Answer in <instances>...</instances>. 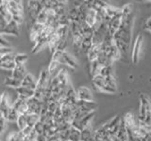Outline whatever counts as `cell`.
I'll return each mask as SVG.
<instances>
[{
    "instance_id": "obj_1",
    "label": "cell",
    "mask_w": 151,
    "mask_h": 141,
    "mask_svg": "<svg viewBox=\"0 0 151 141\" xmlns=\"http://www.w3.org/2000/svg\"><path fill=\"white\" fill-rule=\"evenodd\" d=\"M134 22V13L127 17H121V24L118 30L113 35V41L117 49L119 50L121 56H127L131 41L132 26Z\"/></svg>"
},
{
    "instance_id": "obj_2",
    "label": "cell",
    "mask_w": 151,
    "mask_h": 141,
    "mask_svg": "<svg viewBox=\"0 0 151 141\" xmlns=\"http://www.w3.org/2000/svg\"><path fill=\"white\" fill-rule=\"evenodd\" d=\"M52 60H56L61 65H67L71 68H78V62L72 56L68 54L66 51H58L56 50L52 54Z\"/></svg>"
},
{
    "instance_id": "obj_3",
    "label": "cell",
    "mask_w": 151,
    "mask_h": 141,
    "mask_svg": "<svg viewBox=\"0 0 151 141\" xmlns=\"http://www.w3.org/2000/svg\"><path fill=\"white\" fill-rule=\"evenodd\" d=\"M150 101L145 94H140V111L138 116V121L144 122L145 117L151 115L150 112Z\"/></svg>"
},
{
    "instance_id": "obj_4",
    "label": "cell",
    "mask_w": 151,
    "mask_h": 141,
    "mask_svg": "<svg viewBox=\"0 0 151 141\" xmlns=\"http://www.w3.org/2000/svg\"><path fill=\"white\" fill-rule=\"evenodd\" d=\"M101 51L105 54L106 58L109 60H111V62H114L115 60H118V59L121 58L120 52L117 49L115 44H111V45L107 46V47L101 46Z\"/></svg>"
},
{
    "instance_id": "obj_5",
    "label": "cell",
    "mask_w": 151,
    "mask_h": 141,
    "mask_svg": "<svg viewBox=\"0 0 151 141\" xmlns=\"http://www.w3.org/2000/svg\"><path fill=\"white\" fill-rule=\"evenodd\" d=\"M143 41H144V38L142 34H139L136 37L134 44H133V48L131 51V60L134 64H136L139 61L140 58V54H141V49H142V45H143Z\"/></svg>"
},
{
    "instance_id": "obj_6",
    "label": "cell",
    "mask_w": 151,
    "mask_h": 141,
    "mask_svg": "<svg viewBox=\"0 0 151 141\" xmlns=\"http://www.w3.org/2000/svg\"><path fill=\"white\" fill-rule=\"evenodd\" d=\"M27 9H28V12H29V16L32 18L33 23H34L37 16H38V14L44 9L42 2V1H34V0L27 1Z\"/></svg>"
},
{
    "instance_id": "obj_7",
    "label": "cell",
    "mask_w": 151,
    "mask_h": 141,
    "mask_svg": "<svg viewBox=\"0 0 151 141\" xmlns=\"http://www.w3.org/2000/svg\"><path fill=\"white\" fill-rule=\"evenodd\" d=\"M22 1H7V8L8 11L12 16L15 15H23L24 12V7H23Z\"/></svg>"
},
{
    "instance_id": "obj_8",
    "label": "cell",
    "mask_w": 151,
    "mask_h": 141,
    "mask_svg": "<svg viewBox=\"0 0 151 141\" xmlns=\"http://www.w3.org/2000/svg\"><path fill=\"white\" fill-rule=\"evenodd\" d=\"M27 107H28V114H35V115H40V112L42 110V102L35 99L34 97L29 98L27 101Z\"/></svg>"
},
{
    "instance_id": "obj_9",
    "label": "cell",
    "mask_w": 151,
    "mask_h": 141,
    "mask_svg": "<svg viewBox=\"0 0 151 141\" xmlns=\"http://www.w3.org/2000/svg\"><path fill=\"white\" fill-rule=\"evenodd\" d=\"M120 24H121V11L119 14H117V15H115L114 17L110 19V21H109V23L107 24L108 32L113 36L114 33L118 30V28H119Z\"/></svg>"
},
{
    "instance_id": "obj_10",
    "label": "cell",
    "mask_w": 151,
    "mask_h": 141,
    "mask_svg": "<svg viewBox=\"0 0 151 141\" xmlns=\"http://www.w3.org/2000/svg\"><path fill=\"white\" fill-rule=\"evenodd\" d=\"M117 91V84L114 76H109L105 78V86H104L102 92L106 93H115Z\"/></svg>"
},
{
    "instance_id": "obj_11",
    "label": "cell",
    "mask_w": 151,
    "mask_h": 141,
    "mask_svg": "<svg viewBox=\"0 0 151 141\" xmlns=\"http://www.w3.org/2000/svg\"><path fill=\"white\" fill-rule=\"evenodd\" d=\"M77 98L79 101H93L91 89L87 87H80L77 91Z\"/></svg>"
},
{
    "instance_id": "obj_12",
    "label": "cell",
    "mask_w": 151,
    "mask_h": 141,
    "mask_svg": "<svg viewBox=\"0 0 151 141\" xmlns=\"http://www.w3.org/2000/svg\"><path fill=\"white\" fill-rule=\"evenodd\" d=\"M60 108L63 119L65 121H67L68 123H71V121H72L74 119V113H73L72 109H71V107L66 103H63L60 105Z\"/></svg>"
},
{
    "instance_id": "obj_13",
    "label": "cell",
    "mask_w": 151,
    "mask_h": 141,
    "mask_svg": "<svg viewBox=\"0 0 151 141\" xmlns=\"http://www.w3.org/2000/svg\"><path fill=\"white\" fill-rule=\"evenodd\" d=\"M12 106L18 112L19 115H27L28 114L27 103V101H25V100L17 98L16 101L13 103V105Z\"/></svg>"
},
{
    "instance_id": "obj_14",
    "label": "cell",
    "mask_w": 151,
    "mask_h": 141,
    "mask_svg": "<svg viewBox=\"0 0 151 141\" xmlns=\"http://www.w3.org/2000/svg\"><path fill=\"white\" fill-rule=\"evenodd\" d=\"M54 78L56 79L58 86L61 89L65 88L69 85V83H68V74H67V73H66V70L64 69L60 70V72L58 73V74H57Z\"/></svg>"
},
{
    "instance_id": "obj_15",
    "label": "cell",
    "mask_w": 151,
    "mask_h": 141,
    "mask_svg": "<svg viewBox=\"0 0 151 141\" xmlns=\"http://www.w3.org/2000/svg\"><path fill=\"white\" fill-rule=\"evenodd\" d=\"M122 120H123V123H124L127 131H130L131 129H133L134 127L137 125L136 119L131 112L126 113L125 116L122 118Z\"/></svg>"
},
{
    "instance_id": "obj_16",
    "label": "cell",
    "mask_w": 151,
    "mask_h": 141,
    "mask_svg": "<svg viewBox=\"0 0 151 141\" xmlns=\"http://www.w3.org/2000/svg\"><path fill=\"white\" fill-rule=\"evenodd\" d=\"M15 91L18 94L17 98H20L22 100L27 101L29 98H32L33 95H34V90L30 88H27L25 87H19L17 88H15Z\"/></svg>"
},
{
    "instance_id": "obj_17",
    "label": "cell",
    "mask_w": 151,
    "mask_h": 141,
    "mask_svg": "<svg viewBox=\"0 0 151 141\" xmlns=\"http://www.w3.org/2000/svg\"><path fill=\"white\" fill-rule=\"evenodd\" d=\"M77 105L78 108H81L82 110L86 112H92L96 111L97 105L96 103H94V101H79L78 100Z\"/></svg>"
},
{
    "instance_id": "obj_18",
    "label": "cell",
    "mask_w": 151,
    "mask_h": 141,
    "mask_svg": "<svg viewBox=\"0 0 151 141\" xmlns=\"http://www.w3.org/2000/svg\"><path fill=\"white\" fill-rule=\"evenodd\" d=\"M59 41H60V37L55 31L53 33H51V34L47 37V45L49 47L51 54H53L56 51L57 46L59 44Z\"/></svg>"
},
{
    "instance_id": "obj_19",
    "label": "cell",
    "mask_w": 151,
    "mask_h": 141,
    "mask_svg": "<svg viewBox=\"0 0 151 141\" xmlns=\"http://www.w3.org/2000/svg\"><path fill=\"white\" fill-rule=\"evenodd\" d=\"M101 52V45H96V44H92L91 48H90L87 52V58L89 60V62H93V61L96 60L97 56L99 53Z\"/></svg>"
},
{
    "instance_id": "obj_20",
    "label": "cell",
    "mask_w": 151,
    "mask_h": 141,
    "mask_svg": "<svg viewBox=\"0 0 151 141\" xmlns=\"http://www.w3.org/2000/svg\"><path fill=\"white\" fill-rule=\"evenodd\" d=\"M94 132L90 125L80 131V141H94Z\"/></svg>"
},
{
    "instance_id": "obj_21",
    "label": "cell",
    "mask_w": 151,
    "mask_h": 141,
    "mask_svg": "<svg viewBox=\"0 0 151 141\" xmlns=\"http://www.w3.org/2000/svg\"><path fill=\"white\" fill-rule=\"evenodd\" d=\"M21 87H25L34 90L36 88V80L33 77V75L30 73H27L21 81Z\"/></svg>"
},
{
    "instance_id": "obj_22",
    "label": "cell",
    "mask_w": 151,
    "mask_h": 141,
    "mask_svg": "<svg viewBox=\"0 0 151 141\" xmlns=\"http://www.w3.org/2000/svg\"><path fill=\"white\" fill-rule=\"evenodd\" d=\"M12 77L15 78L17 80H20L22 81V79L25 77L26 73V68L24 65H16L14 66L13 70H12Z\"/></svg>"
},
{
    "instance_id": "obj_23",
    "label": "cell",
    "mask_w": 151,
    "mask_h": 141,
    "mask_svg": "<svg viewBox=\"0 0 151 141\" xmlns=\"http://www.w3.org/2000/svg\"><path fill=\"white\" fill-rule=\"evenodd\" d=\"M11 106L12 105H9V103L7 93L4 92L3 94L0 95V110H1L2 114H3V118H5V116H6L7 112L9 111Z\"/></svg>"
},
{
    "instance_id": "obj_24",
    "label": "cell",
    "mask_w": 151,
    "mask_h": 141,
    "mask_svg": "<svg viewBox=\"0 0 151 141\" xmlns=\"http://www.w3.org/2000/svg\"><path fill=\"white\" fill-rule=\"evenodd\" d=\"M4 34H9V35H13V36H18L19 35V26L15 22L11 20L8 22L7 26L4 30Z\"/></svg>"
},
{
    "instance_id": "obj_25",
    "label": "cell",
    "mask_w": 151,
    "mask_h": 141,
    "mask_svg": "<svg viewBox=\"0 0 151 141\" xmlns=\"http://www.w3.org/2000/svg\"><path fill=\"white\" fill-rule=\"evenodd\" d=\"M92 84L97 91H102L104 86H105V78L102 77L100 74L94 75L92 77Z\"/></svg>"
},
{
    "instance_id": "obj_26",
    "label": "cell",
    "mask_w": 151,
    "mask_h": 141,
    "mask_svg": "<svg viewBox=\"0 0 151 141\" xmlns=\"http://www.w3.org/2000/svg\"><path fill=\"white\" fill-rule=\"evenodd\" d=\"M94 114H96V111L90 112V113H88L87 115H85L81 120H78L79 127H80V131H81L82 129H84V128H86V127L91 125V121L93 119Z\"/></svg>"
},
{
    "instance_id": "obj_27",
    "label": "cell",
    "mask_w": 151,
    "mask_h": 141,
    "mask_svg": "<svg viewBox=\"0 0 151 141\" xmlns=\"http://www.w3.org/2000/svg\"><path fill=\"white\" fill-rule=\"evenodd\" d=\"M60 64L58 61L51 59V62L48 66V68H47V72L49 73L50 79L54 78L56 75L58 74V73L60 72Z\"/></svg>"
},
{
    "instance_id": "obj_28",
    "label": "cell",
    "mask_w": 151,
    "mask_h": 141,
    "mask_svg": "<svg viewBox=\"0 0 151 141\" xmlns=\"http://www.w3.org/2000/svg\"><path fill=\"white\" fill-rule=\"evenodd\" d=\"M71 38H72V44L76 52H80V47H81V43H82V36L80 33H77V34H73L71 35Z\"/></svg>"
},
{
    "instance_id": "obj_29",
    "label": "cell",
    "mask_w": 151,
    "mask_h": 141,
    "mask_svg": "<svg viewBox=\"0 0 151 141\" xmlns=\"http://www.w3.org/2000/svg\"><path fill=\"white\" fill-rule=\"evenodd\" d=\"M0 14L6 19L7 22L12 20V15L9 14L7 8V1H5V0H0Z\"/></svg>"
},
{
    "instance_id": "obj_30",
    "label": "cell",
    "mask_w": 151,
    "mask_h": 141,
    "mask_svg": "<svg viewBox=\"0 0 151 141\" xmlns=\"http://www.w3.org/2000/svg\"><path fill=\"white\" fill-rule=\"evenodd\" d=\"M4 85L5 86L11 87L13 88H17L19 87H21V81L20 80H17L13 77H6L4 79Z\"/></svg>"
},
{
    "instance_id": "obj_31",
    "label": "cell",
    "mask_w": 151,
    "mask_h": 141,
    "mask_svg": "<svg viewBox=\"0 0 151 141\" xmlns=\"http://www.w3.org/2000/svg\"><path fill=\"white\" fill-rule=\"evenodd\" d=\"M67 16L69 18V21L70 22H73V23H80L79 20V16H78V9L73 7L72 9H69V11L67 12Z\"/></svg>"
},
{
    "instance_id": "obj_32",
    "label": "cell",
    "mask_w": 151,
    "mask_h": 141,
    "mask_svg": "<svg viewBox=\"0 0 151 141\" xmlns=\"http://www.w3.org/2000/svg\"><path fill=\"white\" fill-rule=\"evenodd\" d=\"M68 141H80V131L74 127H70Z\"/></svg>"
},
{
    "instance_id": "obj_33",
    "label": "cell",
    "mask_w": 151,
    "mask_h": 141,
    "mask_svg": "<svg viewBox=\"0 0 151 141\" xmlns=\"http://www.w3.org/2000/svg\"><path fill=\"white\" fill-rule=\"evenodd\" d=\"M18 117H19V114H18V112L14 109V108L12 106L9 107V111L7 112V114L6 116H5V119H6L7 121H16L17 119H18Z\"/></svg>"
},
{
    "instance_id": "obj_34",
    "label": "cell",
    "mask_w": 151,
    "mask_h": 141,
    "mask_svg": "<svg viewBox=\"0 0 151 141\" xmlns=\"http://www.w3.org/2000/svg\"><path fill=\"white\" fill-rule=\"evenodd\" d=\"M101 68H102V66L99 64L96 60L93 61V62H90V73H91L92 77L94 76V75L99 74Z\"/></svg>"
},
{
    "instance_id": "obj_35",
    "label": "cell",
    "mask_w": 151,
    "mask_h": 141,
    "mask_svg": "<svg viewBox=\"0 0 151 141\" xmlns=\"http://www.w3.org/2000/svg\"><path fill=\"white\" fill-rule=\"evenodd\" d=\"M99 74L101 75L102 77L106 78L109 76H112L113 75V68H112V65L110 66H104V67L101 68L100 70V73Z\"/></svg>"
},
{
    "instance_id": "obj_36",
    "label": "cell",
    "mask_w": 151,
    "mask_h": 141,
    "mask_svg": "<svg viewBox=\"0 0 151 141\" xmlns=\"http://www.w3.org/2000/svg\"><path fill=\"white\" fill-rule=\"evenodd\" d=\"M27 59H28V56L26 54H15L13 61L16 65H24Z\"/></svg>"
},
{
    "instance_id": "obj_37",
    "label": "cell",
    "mask_w": 151,
    "mask_h": 141,
    "mask_svg": "<svg viewBox=\"0 0 151 141\" xmlns=\"http://www.w3.org/2000/svg\"><path fill=\"white\" fill-rule=\"evenodd\" d=\"M25 140V135L22 134L21 131H18L16 133H12L9 135L7 141H24Z\"/></svg>"
},
{
    "instance_id": "obj_38",
    "label": "cell",
    "mask_w": 151,
    "mask_h": 141,
    "mask_svg": "<svg viewBox=\"0 0 151 141\" xmlns=\"http://www.w3.org/2000/svg\"><path fill=\"white\" fill-rule=\"evenodd\" d=\"M39 120V116L35 114H27V126L33 128V126L36 124V122Z\"/></svg>"
},
{
    "instance_id": "obj_39",
    "label": "cell",
    "mask_w": 151,
    "mask_h": 141,
    "mask_svg": "<svg viewBox=\"0 0 151 141\" xmlns=\"http://www.w3.org/2000/svg\"><path fill=\"white\" fill-rule=\"evenodd\" d=\"M17 126L19 128V131H22L25 127L27 126V115H19L18 119L16 120Z\"/></svg>"
},
{
    "instance_id": "obj_40",
    "label": "cell",
    "mask_w": 151,
    "mask_h": 141,
    "mask_svg": "<svg viewBox=\"0 0 151 141\" xmlns=\"http://www.w3.org/2000/svg\"><path fill=\"white\" fill-rule=\"evenodd\" d=\"M91 46H92V40L83 39L81 47H80V52H82L83 54H87V52L90 48H91Z\"/></svg>"
},
{
    "instance_id": "obj_41",
    "label": "cell",
    "mask_w": 151,
    "mask_h": 141,
    "mask_svg": "<svg viewBox=\"0 0 151 141\" xmlns=\"http://www.w3.org/2000/svg\"><path fill=\"white\" fill-rule=\"evenodd\" d=\"M33 130H34L37 135H42V132H44V123H42L41 121L38 120V122H36V124L33 126Z\"/></svg>"
},
{
    "instance_id": "obj_42",
    "label": "cell",
    "mask_w": 151,
    "mask_h": 141,
    "mask_svg": "<svg viewBox=\"0 0 151 141\" xmlns=\"http://www.w3.org/2000/svg\"><path fill=\"white\" fill-rule=\"evenodd\" d=\"M15 63L14 61H9V62H5L3 64L0 65V69H4V70H12Z\"/></svg>"
},
{
    "instance_id": "obj_43",
    "label": "cell",
    "mask_w": 151,
    "mask_h": 141,
    "mask_svg": "<svg viewBox=\"0 0 151 141\" xmlns=\"http://www.w3.org/2000/svg\"><path fill=\"white\" fill-rule=\"evenodd\" d=\"M12 50L11 47H0V58L9 53H12Z\"/></svg>"
},
{
    "instance_id": "obj_44",
    "label": "cell",
    "mask_w": 151,
    "mask_h": 141,
    "mask_svg": "<svg viewBox=\"0 0 151 141\" xmlns=\"http://www.w3.org/2000/svg\"><path fill=\"white\" fill-rule=\"evenodd\" d=\"M12 20L13 22H15L17 25H21V24L23 23L24 19H23V15H15V16H12Z\"/></svg>"
},
{
    "instance_id": "obj_45",
    "label": "cell",
    "mask_w": 151,
    "mask_h": 141,
    "mask_svg": "<svg viewBox=\"0 0 151 141\" xmlns=\"http://www.w3.org/2000/svg\"><path fill=\"white\" fill-rule=\"evenodd\" d=\"M6 126H7V120L5 118H1L0 119V133H3L4 130L6 129Z\"/></svg>"
},
{
    "instance_id": "obj_46",
    "label": "cell",
    "mask_w": 151,
    "mask_h": 141,
    "mask_svg": "<svg viewBox=\"0 0 151 141\" xmlns=\"http://www.w3.org/2000/svg\"><path fill=\"white\" fill-rule=\"evenodd\" d=\"M31 131H32V128L31 127H29V126H27V127H25L21 132H22V134L25 135V136H27V135H29V134L31 133Z\"/></svg>"
},
{
    "instance_id": "obj_47",
    "label": "cell",
    "mask_w": 151,
    "mask_h": 141,
    "mask_svg": "<svg viewBox=\"0 0 151 141\" xmlns=\"http://www.w3.org/2000/svg\"><path fill=\"white\" fill-rule=\"evenodd\" d=\"M150 21H151V18H150V17H148L147 19H146L145 23V29L146 31H148V32H150V30H151Z\"/></svg>"
},
{
    "instance_id": "obj_48",
    "label": "cell",
    "mask_w": 151,
    "mask_h": 141,
    "mask_svg": "<svg viewBox=\"0 0 151 141\" xmlns=\"http://www.w3.org/2000/svg\"><path fill=\"white\" fill-rule=\"evenodd\" d=\"M34 141H47V139H46V136L42 134V135H38Z\"/></svg>"
},
{
    "instance_id": "obj_49",
    "label": "cell",
    "mask_w": 151,
    "mask_h": 141,
    "mask_svg": "<svg viewBox=\"0 0 151 141\" xmlns=\"http://www.w3.org/2000/svg\"><path fill=\"white\" fill-rule=\"evenodd\" d=\"M1 118H3V114H2L1 110H0V119H1Z\"/></svg>"
},
{
    "instance_id": "obj_50",
    "label": "cell",
    "mask_w": 151,
    "mask_h": 141,
    "mask_svg": "<svg viewBox=\"0 0 151 141\" xmlns=\"http://www.w3.org/2000/svg\"><path fill=\"white\" fill-rule=\"evenodd\" d=\"M1 137H2V134L0 133V141H1Z\"/></svg>"
},
{
    "instance_id": "obj_51",
    "label": "cell",
    "mask_w": 151,
    "mask_h": 141,
    "mask_svg": "<svg viewBox=\"0 0 151 141\" xmlns=\"http://www.w3.org/2000/svg\"><path fill=\"white\" fill-rule=\"evenodd\" d=\"M1 37H2V35H1V34H0V38H1Z\"/></svg>"
}]
</instances>
